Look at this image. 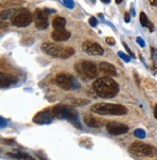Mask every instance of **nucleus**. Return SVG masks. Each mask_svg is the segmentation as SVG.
<instances>
[{
  "label": "nucleus",
  "instance_id": "obj_1",
  "mask_svg": "<svg viewBox=\"0 0 157 160\" xmlns=\"http://www.w3.org/2000/svg\"><path fill=\"white\" fill-rule=\"evenodd\" d=\"M94 89L98 97L103 98H112L118 94L119 85L110 77H100L95 81Z\"/></svg>",
  "mask_w": 157,
  "mask_h": 160
},
{
  "label": "nucleus",
  "instance_id": "obj_2",
  "mask_svg": "<svg viewBox=\"0 0 157 160\" xmlns=\"http://www.w3.org/2000/svg\"><path fill=\"white\" fill-rule=\"evenodd\" d=\"M92 111L99 115H113L121 116L125 115L127 109L120 104H112V103H97L92 106Z\"/></svg>",
  "mask_w": 157,
  "mask_h": 160
},
{
  "label": "nucleus",
  "instance_id": "obj_3",
  "mask_svg": "<svg viewBox=\"0 0 157 160\" xmlns=\"http://www.w3.org/2000/svg\"><path fill=\"white\" fill-rule=\"evenodd\" d=\"M53 114L55 118L63 119V120H68L71 122H72L77 128H81V123L79 122V118H78L77 113L74 112L71 108L65 106V105H56L52 108Z\"/></svg>",
  "mask_w": 157,
  "mask_h": 160
},
{
  "label": "nucleus",
  "instance_id": "obj_4",
  "mask_svg": "<svg viewBox=\"0 0 157 160\" xmlns=\"http://www.w3.org/2000/svg\"><path fill=\"white\" fill-rule=\"evenodd\" d=\"M129 152L136 155V156H153L157 154V150L155 148L147 145V144H144L141 142H135L133 143L130 148H129Z\"/></svg>",
  "mask_w": 157,
  "mask_h": 160
},
{
  "label": "nucleus",
  "instance_id": "obj_5",
  "mask_svg": "<svg viewBox=\"0 0 157 160\" xmlns=\"http://www.w3.org/2000/svg\"><path fill=\"white\" fill-rule=\"evenodd\" d=\"M55 83L60 88L64 90H73L79 88V84L76 81V79L68 73H60L55 77Z\"/></svg>",
  "mask_w": 157,
  "mask_h": 160
},
{
  "label": "nucleus",
  "instance_id": "obj_6",
  "mask_svg": "<svg viewBox=\"0 0 157 160\" xmlns=\"http://www.w3.org/2000/svg\"><path fill=\"white\" fill-rule=\"evenodd\" d=\"M76 70L80 74L88 79H93L97 76V68L96 66L90 61H83L76 65Z\"/></svg>",
  "mask_w": 157,
  "mask_h": 160
},
{
  "label": "nucleus",
  "instance_id": "obj_7",
  "mask_svg": "<svg viewBox=\"0 0 157 160\" xmlns=\"http://www.w3.org/2000/svg\"><path fill=\"white\" fill-rule=\"evenodd\" d=\"M32 20L33 18L29 11L24 8H20L18 13L14 17L12 20V24L17 27H25L31 23Z\"/></svg>",
  "mask_w": 157,
  "mask_h": 160
},
{
  "label": "nucleus",
  "instance_id": "obj_8",
  "mask_svg": "<svg viewBox=\"0 0 157 160\" xmlns=\"http://www.w3.org/2000/svg\"><path fill=\"white\" fill-rule=\"evenodd\" d=\"M20 8H12V9H7L0 12V28H7L11 23L14 17L18 13Z\"/></svg>",
  "mask_w": 157,
  "mask_h": 160
},
{
  "label": "nucleus",
  "instance_id": "obj_9",
  "mask_svg": "<svg viewBox=\"0 0 157 160\" xmlns=\"http://www.w3.org/2000/svg\"><path fill=\"white\" fill-rule=\"evenodd\" d=\"M35 26L39 30H44L48 27V16L44 10L37 9L34 13Z\"/></svg>",
  "mask_w": 157,
  "mask_h": 160
},
{
  "label": "nucleus",
  "instance_id": "obj_10",
  "mask_svg": "<svg viewBox=\"0 0 157 160\" xmlns=\"http://www.w3.org/2000/svg\"><path fill=\"white\" fill-rule=\"evenodd\" d=\"M55 118L52 109H44L36 114V116L33 118V122L37 124H48Z\"/></svg>",
  "mask_w": 157,
  "mask_h": 160
},
{
  "label": "nucleus",
  "instance_id": "obj_11",
  "mask_svg": "<svg viewBox=\"0 0 157 160\" xmlns=\"http://www.w3.org/2000/svg\"><path fill=\"white\" fill-rule=\"evenodd\" d=\"M41 48L46 54L50 55L52 57H57V58H61L62 52L64 50V48L61 47V45L55 44V43H52V42H44V43H42Z\"/></svg>",
  "mask_w": 157,
  "mask_h": 160
},
{
  "label": "nucleus",
  "instance_id": "obj_12",
  "mask_svg": "<svg viewBox=\"0 0 157 160\" xmlns=\"http://www.w3.org/2000/svg\"><path fill=\"white\" fill-rule=\"evenodd\" d=\"M83 50L87 53V54H90V55H95V56H97V55H102L104 53V50L103 48L100 47V45L95 42H92V41H86L84 43H83Z\"/></svg>",
  "mask_w": 157,
  "mask_h": 160
},
{
  "label": "nucleus",
  "instance_id": "obj_13",
  "mask_svg": "<svg viewBox=\"0 0 157 160\" xmlns=\"http://www.w3.org/2000/svg\"><path fill=\"white\" fill-rule=\"evenodd\" d=\"M107 130L112 135H120L128 131V127L123 123L117 122H109L106 125Z\"/></svg>",
  "mask_w": 157,
  "mask_h": 160
},
{
  "label": "nucleus",
  "instance_id": "obj_14",
  "mask_svg": "<svg viewBox=\"0 0 157 160\" xmlns=\"http://www.w3.org/2000/svg\"><path fill=\"white\" fill-rule=\"evenodd\" d=\"M17 79L16 76L0 72V88H7L17 83Z\"/></svg>",
  "mask_w": 157,
  "mask_h": 160
},
{
  "label": "nucleus",
  "instance_id": "obj_15",
  "mask_svg": "<svg viewBox=\"0 0 157 160\" xmlns=\"http://www.w3.org/2000/svg\"><path fill=\"white\" fill-rule=\"evenodd\" d=\"M51 37L55 42H65L71 38V33L65 29L55 30L51 33Z\"/></svg>",
  "mask_w": 157,
  "mask_h": 160
},
{
  "label": "nucleus",
  "instance_id": "obj_16",
  "mask_svg": "<svg viewBox=\"0 0 157 160\" xmlns=\"http://www.w3.org/2000/svg\"><path fill=\"white\" fill-rule=\"evenodd\" d=\"M99 70L103 74L108 76H115L117 75V70L116 68L107 62H101L99 64Z\"/></svg>",
  "mask_w": 157,
  "mask_h": 160
},
{
  "label": "nucleus",
  "instance_id": "obj_17",
  "mask_svg": "<svg viewBox=\"0 0 157 160\" xmlns=\"http://www.w3.org/2000/svg\"><path fill=\"white\" fill-rule=\"evenodd\" d=\"M84 121L87 123V125H89V127H91V128H100L104 124V122H105L104 120L100 119L98 117L90 116V115L86 116Z\"/></svg>",
  "mask_w": 157,
  "mask_h": 160
},
{
  "label": "nucleus",
  "instance_id": "obj_18",
  "mask_svg": "<svg viewBox=\"0 0 157 160\" xmlns=\"http://www.w3.org/2000/svg\"><path fill=\"white\" fill-rule=\"evenodd\" d=\"M140 21H141V24H142L144 27H148V28L150 29V32H152V31H153V29H154L153 24H152L151 22L149 20V18H148L147 15H145L144 12H142V13H141V15H140Z\"/></svg>",
  "mask_w": 157,
  "mask_h": 160
},
{
  "label": "nucleus",
  "instance_id": "obj_19",
  "mask_svg": "<svg viewBox=\"0 0 157 160\" xmlns=\"http://www.w3.org/2000/svg\"><path fill=\"white\" fill-rule=\"evenodd\" d=\"M66 19L64 18H56L53 22H52V26L55 30H59V29H64L66 25Z\"/></svg>",
  "mask_w": 157,
  "mask_h": 160
},
{
  "label": "nucleus",
  "instance_id": "obj_20",
  "mask_svg": "<svg viewBox=\"0 0 157 160\" xmlns=\"http://www.w3.org/2000/svg\"><path fill=\"white\" fill-rule=\"evenodd\" d=\"M11 157H14V158H18V159H32V156H30L29 154L25 153V152H16V153H8Z\"/></svg>",
  "mask_w": 157,
  "mask_h": 160
},
{
  "label": "nucleus",
  "instance_id": "obj_21",
  "mask_svg": "<svg viewBox=\"0 0 157 160\" xmlns=\"http://www.w3.org/2000/svg\"><path fill=\"white\" fill-rule=\"evenodd\" d=\"M74 49L71 48H64L63 52H62V55H61V58L62 59H66V58H69L71 55L74 54Z\"/></svg>",
  "mask_w": 157,
  "mask_h": 160
},
{
  "label": "nucleus",
  "instance_id": "obj_22",
  "mask_svg": "<svg viewBox=\"0 0 157 160\" xmlns=\"http://www.w3.org/2000/svg\"><path fill=\"white\" fill-rule=\"evenodd\" d=\"M134 136L137 137V138H140V139H143L145 137V131L144 129H141V128H138L134 131Z\"/></svg>",
  "mask_w": 157,
  "mask_h": 160
},
{
  "label": "nucleus",
  "instance_id": "obj_23",
  "mask_svg": "<svg viewBox=\"0 0 157 160\" xmlns=\"http://www.w3.org/2000/svg\"><path fill=\"white\" fill-rule=\"evenodd\" d=\"M64 5L68 9H70V10H72L74 8L73 0H64Z\"/></svg>",
  "mask_w": 157,
  "mask_h": 160
},
{
  "label": "nucleus",
  "instance_id": "obj_24",
  "mask_svg": "<svg viewBox=\"0 0 157 160\" xmlns=\"http://www.w3.org/2000/svg\"><path fill=\"white\" fill-rule=\"evenodd\" d=\"M118 55H119L125 62H129V61H130V56L126 55L125 53H123V52H121V51H119V52H118Z\"/></svg>",
  "mask_w": 157,
  "mask_h": 160
},
{
  "label": "nucleus",
  "instance_id": "obj_25",
  "mask_svg": "<svg viewBox=\"0 0 157 160\" xmlns=\"http://www.w3.org/2000/svg\"><path fill=\"white\" fill-rule=\"evenodd\" d=\"M89 24L91 25L92 27H96V26L97 25V20H96V18H94V17L90 18H89Z\"/></svg>",
  "mask_w": 157,
  "mask_h": 160
},
{
  "label": "nucleus",
  "instance_id": "obj_26",
  "mask_svg": "<svg viewBox=\"0 0 157 160\" xmlns=\"http://www.w3.org/2000/svg\"><path fill=\"white\" fill-rule=\"evenodd\" d=\"M122 44H123V47H125V48L126 49V51L128 52V54H129V55H130V56L132 57V58H135V55L133 54V52H132V51L130 50V48H129L127 47V44H126L125 42H122Z\"/></svg>",
  "mask_w": 157,
  "mask_h": 160
},
{
  "label": "nucleus",
  "instance_id": "obj_27",
  "mask_svg": "<svg viewBox=\"0 0 157 160\" xmlns=\"http://www.w3.org/2000/svg\"><path fill=\"white\" fill-rule=\"evenodd\" d=\"M106 42L110 45H115L116 44V41L112 38V37H107L106 38Z\"/></svg>",
  "mask_w": 157,
  "mask_h": 160
},
{
  "label": "nucleus",
  "instance_id": "obj_28",
  "mask_svg": "<svg viewBox=\"0 0 157 160\" xmlns=\"http://www.w3.org/2000/svg\"><path fill=\"white\" fill-rule=\"evenodd\" d=\"M7 127V121L2 118V117H0V128H6Z\"/></svg>",
  "mask_w": 157,
  "mask_h": 160
},
{
  "label": "nucleus",
  "instance_id": "obj_29",
  "mask_svg": "<svg viewBox=\"0 0 157 160\" xmlns=\"http://www.w3.org/2000/svg\"><path fill=\"white\" fill-rule=\"evenodd\" d=\"M136 41H137L138 44L140 45L141 48H145V42H144V40H143V39H142L141 37H138Z\"/></svg>",
  "mask_w": 157,
  "mask_h": 160
},
{
  "label": "nucleus",
  "instance_id": "obj_30",
  "mask_svg": "<svg viewBox=\"0 0 157 160\" xmlns=\"http://www.w3.org/2000/svg\"><path fill=\"white\" fill-rule=\"evenodd\" d=\"M125 22H127V23L130 21V16H129L128 13H125Z\"/></svg>",
  "mask_w": 157,
  "mask_h": 160
},
{
  "label": "nucleus",
  "instance_id": "obj_31",
  "mask_svg": "<svg viewBox=\"0 0 157 160\" xmlns=\"http://www.w3.org/2000/svg\"><path fill=\"white\" fill-rule=\"evenodd\" d=\"M150 3L152 6H156L157 7V0H150Z\"/></svg>",
  "mask_w": 157,
  "mask_h": 160
},
{
  "label": "nucleus",
  "instance_id": "obj_32",
  "mask_svg": "<svg viewBox=\"0 0 157 160\" xmlns=\"http://www.w3.org/2000/svg\"><path fill=\"white\" fill-rule=\"evenodd\" d=\"M44 11H46L47 13H55L54 10H50V9H44Z\"/></svg>",
  "mask_w": 157,
  "mask_h": 160
},
{
  "label": "nucleus",
  "instance_id": "obj_33",
  "mask_svg": "<svg viewBox=\"0 0 157 160\" xmlns=\"http://www.w3.org/2000/svg\"><path fill=\"white\" fill-rule=\"evenodd\" d=\"M154 117L157 119V104H156L155 107H154Z\"/></svg>",
  "mask_w": 157,
  "mask_h": 160
},
{
  "label": "nucleus",
  "instance_id": "obj_34",
  "mask_svg": "<svg viewBox=\"0 0 157 160\" xmlns=\"http://www.w3.org/2000/svg\"><path fill=\"white\" fill-rule=\"evenodd\" d=\"M100 1L103 2V3H105V4H108V3L111 2V0H100Z\"/></svg>",
  "mask_w": 157,
  "mask_h": 160
},
{
  "label": "nucleus",
  "instance_id": "obj_35",
  "mask_svg": "<svg viewBox=\"0 0 157 160\" xmlns=\"http://www.w3.org/2000/svg\"><path fill=\"white\" fill-rule=\"evenodd\" d=\"M131 14H132V16H133V17L136 15V14H135V11H134V9H133V8H131Z\"/></svg>",
  "mask_w": 157,
  "mask_h": 160
},
{
  "label": "nucleus",
  "instance_id": "obj_36",
  "mask_svg": "<svg viewBox=\"0 0 157 160\" xmlns=\"http://www.w3.org/2000/svg\"><path fill=\"white\" fill-rule=\"evenodd\" d=\"M122 1H123V0H116V3H117V4H120Z\"/></svg>",
  "mask_w": 157,
  "mask_h": 160
},
{
  "label": "nucleus",
  "instance_id": "obj_37",
  "mask_svg": "<svg viewBox=\"0 0 157 160\" xmlns=\"http://www.w3.org/2000/svg\"><path fill=\"white\" fill-rule=\"evenodd\" d=\"M155 55H156V57H157V51L155 52Z\"/></svg>",
  "mask_w": 157,
  "mask_h": 160
}]
</instances>
